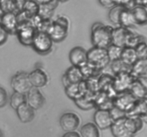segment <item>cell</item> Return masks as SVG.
<instances>
[{"label": "cell", "mask_w": 147, "mask_h": 137, "mask_svg": "<svg viewBox=\"0 0 147 137\" xmlns=\"http://www.w3.org/2000/svg\"><path fill=\"white\" fill-rule=\"evenodd\" d=\"M113 27L101 22H95L91 27L92 44L94 47L107 48L111 44V33Z\"/></svg>", "instance_id": "6da1fadb"}, {"label": "cell", "mask_w": 147, "mask_h": 137, "mask_svg": "<svg viewBox=\"0 0 147 137\" xmlns=\"http://www.w3.org/2000/svg\"><path fill=\"white\" fill-rule=\"evenodd\" d=\"M69 20L64 16H57L52 21L46 33L50 36L53 43H60L65 40L68 34Z\"/></svg>", "instance_id": "7a4b0ae2"}, {"label": "cell", "mask_w": 147, "mask_h": 137, "mask_svg": "<svg viewBox=\"0 0 147 137\" xmlns=\"http://www.w3.org/2000/svg\"><path fill=\"white\" fill-rule=\"evenodd\" d=\"M88 63L103 70L111 63L106 48L94 47L87 51Z\"/></svg>", "instance_id": "3957f363"}, {"label": "cell", "mask_w": 147, "mask_h": 137, "mask_svg": "<svg viewBox=\"0 0 147 137\" xmlns=\"http://www.w3.org/2000/svg\"><path fill=\"white\" fill-rule=\"evenodd\" d=\"M53 42L45 32L37 31L33 38L31 47L40 55H47L51 52Z\"/></svg>", "instance_id": "277c9868"}, {"label": "cell", "mask_w": 147, "mask_h": 137, "mask_svg": "<svg viewBox=\"0 0 147 137\" xmlns=\"http://www.w3.org/2000/svg\"><path fill=\"white\" fill-rule=\"evenodd\" d=\"M37 30L30 21L19 23L17 25L16 35L19 42L24 46H31L33 38L37 32Z\"/></svg>", "instance_id": "5b68a950"}, {"label": "cell", "mask_w": 147, "mask_h": 137, "mask_svg": "<svg viewBox=\"0 0 147 137\" xmlns=\"http://www.w3.org/2000/svg\"><path fill=\"white\" fill-rule=\"evenodd\" d=\"M11 88L14 92L26 94L32 86L28 78V73L24 71H19L12 76L10 81Z\"/></svg>", "instance_id": "8992f818"}, {"label": "cell", "mask_w": 147, "mask_h": 137, "mask_svg": "<svg viewBox=\"0 0 147 137\" xmlns=\"http://www.w3.org/2000/svg\"><path fill=\"white\" fill-rule=\"evenodd\" d=\"M136 78L131 74L130 72L120 73L113 76L112 88L116 94L127 91L129 90L131 83Z\"/></svg>", "instance_id": "52a82bcc"}, {"label": "cell", "mask_w": 147, "mask_h": 137, "mask_svg": "<svg viewBox=\"0 0 147 137\" xmlns=\"http://www.w3.org/2000/svg\"><path fill=\"white\" fill-rule=\"evenodd\" d=\"M138 99L134 97L129 91L122 92L116 93L113 99V106H116L118 109H121L125 113L129 112L134 106L135 103Z\"/></svg>", "instance_id": "ba28073f"}, {"label": "cell", "mask_w": 147, "mask_h": 137, "mask_svg": "<svg viewBox=\"0 0 147 137\" xmlns=\"http://www.w3.org/2000/svg\"><path fill=\"white\" fill-rule=\"evenodd\" d=\"M80 118L73 112L64 113L60 118V125L66 132L76 131L80 125Z\"/></svg>", "instance_id": "9c48e42d"}, {"label": "cell", "mask_w": 147, "mask_h": 137, "mask_svg": "<svg viewBox=\"0 0 147 137\" xmlns=\"http://www.w3.org/2000/svg\"><path fill=\"white\" fill-rule=\"evenodd\" d=\"M45 102V99L39 88L32 87L26 93V103L34 111L42 107Z\"/></svg>", "instance_id": "30bf717a"}, {"label": "cell", "mask_w": 147, "mask_h": 137, "mask_svg": "<svg viewBox=\"0 0 147 137\" xmlns=\"http://www.w3.org/2000/svg\"><path fill=\"white\" fill-rule=\"evenodd\" d=\"M93 121L96 126L101 130L110 128L113 122L109 111L103 109H97L96 111L93 115Z\"/></svg>", "instance_id": "8fae6325"}, {"label": "cell", "mask_w": 147, "mask_h": 137, "mask_svg": "<svg viewBox=\"0 0 147 137\" xmlns=\"http://www.w3.org/2000/svg\"><path fill=\"white\" fill-rule=\"evenodd\" d=\"M65 91L66 96L73 101L86 95L87 93V87L85 79L79 83H70L65 87Z\"/></svg>", "instance_id": "7c38bea8"}, {"label": "cell", "mask_w": 147, "mask_h": 137, "mask_svg": "<svg viewBox=\"0 0 147 137\" xmlns=\"http://www.w3.org/2000/svg\"><path fill=\"white\" fill-rule=\"evenodd\" d=\"M0 24L9 34H15L18 25L16 12L3 13L0 18Z\"/></svg>", "instance_id": "4fadbf2b"}, {"label": "cell", "mask_w": 147, "mask_h": 137, "mask_svg": "<svg viewBox=\"0 0 147 137\" xmlns=\"http://www.w3.org/2000/svg\"><path fill=\"white\" fill-rule=\"evenodd\" d=\"M69 60L72 65L80 67L88 62L87 50L80 46L73 47L69 53Z\"/></svg>", "instance_id": "5bb4252c"}, {"label": "cell", "mask_w": 147, "mask_h": 137, "mask_svg": "<svg viewBox=\"0 0 147 137\" xmlns=\"http://www.w3.org/2000/svg\"><path fill=\"white\" fill-rule=\"evenodd\" d=\"M28 78L32 86L37 88H40L47 84L48 77L44 70L37 68L28 73Z\"/></svg>", "instance_id": "9a60e30c"}, {"label": "cell", "mask_w": 147, "mask_h": 137, "mask_svg": "<svg viewBox=\"0 0 147 137\" xmlns=\"http://www.w3.org/2000/svg\"><path fill=\"white\" fill-rule=\"evenodd\" d=\"M113 97L108 94L106 92L100 90L98 92L93 98L96 109L107 111L113 107Z\"/></svg>", "instance_id": "2e32d148"}, {"label": "cell", "mask_w": 147, "mask_h": 137, "mask_svg": "<svg viewBox=\"0 0 147 137\" xmlns=\"http://www.w3.org/2000/svg\"><path fill=\"white\" fill-rule=\"evenodd\" d=\"M124 117L114 121L111 126L110 129L111 133L114 137H134V135L132 134L126 127L124 122Z\"/></svg>", "instance_id": "e0dca14e"}, {"label": "cell", "mask_w": 147, "mask_h": 137, "mask_svg": "<svg viewBox=\"0 0 147 137\" xmlns=\"http://www.w3.org/2000/svg\"><path fill=\"white\" fill-rule=\"evenodd\" d=\"M129 32V29L121 26L113 28L111 33V44L121 47H124L126 37Z\"/></svg>", "instance_id": "ac0fdd59"}, {"label": "cell", "mask_w": 147, "mask_h": 137, "mask_svg": "<svg viewBox=\"0 0 147 137\" xmlns=\"http://www.w3.org/2000/svg\"><path fill=\"white\" fill-rule=\"evenodd\" d=\"M15 111L19 119L22 123H29L34 119V110L32 109L26 102L17 107Z\"/></svg>", "instance_id": "d6986e66"}, {"label": "cell", "mask_w": 147, "mask_h": 137, "mask_svg": "<svg viewBox=\"0 0 147 137\" xmlns=\"http://www.w3.org/2000/svg\"><path fill=\"white\" fill-rule=\"evenodd\" d=\"M131 94L136 99H144L147 98V86L136 78L134 80L129 87V90Z\"/></svg>", "instance_id": "ffe728a7"}, {"label": "cell", "mask_w": 147, "mask_h": 137, "mask_svg": "<svg viewBox=\"0 0 147 137\" xmlns=\"http://www.w3.org/2000/svg\"><path fill=\"white\" fill-rule=\"evenodd\" d=\"M147 100L144 99H139L136 101L134 106L132 109L127 112L126 114V116H140L143 118L144 121L146 122V106Z\"/></svg>", "instance_id": "44dd1931"}, {"label": "cell", "mask_w": 147, "mask_h": 137, "mask_svg": "<svg viewBox=\"0 0 147 137\" xmlns=\"http://www.w3.org/2000/svg\"><path fill=\"white\" fill-rule=\"evenodd\" d=\"M119 25L127 29L134 27L137 25L131 10L125 8L122 10L119 16Z\"/></svg>", "instance_id": "7402d4cb"}, {"label": "cell", "mask_w": 147, "mask_h": 137, "mask_svg": "<svg viewBox=\"0 0 147 137\" xmlns=\"http://www.w3.org/2000/svg\"><path fill=\"white\" fill-rule=\"evenodd\" d=\"M130 73L135 78L147 76V58L138 59L131 67Z\"/></svg>", "instance_id": "603a6c76"}, {"label": "cell", "mask_w": 147, "mask_h": 137, "mask_svg": "<svg viewBox=\"0 0 147 137\" xmlns=\"http://www.w3.org/2000/svg\"><path fill=\"white\" fill-rule=\"evenodd\" d=\"M63 76L67 79L69 84H70V83H77L84 80V78H83V74H82L80 68L78 66H70L68 69H67V70L63 74Z\"/></svg>", "instance_id": "cb8c5ba5"}, {"label": "cell", "mask_w": 147, "mask_h": 137, "mask_svg": "<svg viewBox=\"0 0 147 137\" xmlns=\"http://www.w3.org/2000/svg\"><path fill=\"white\" fill-rule=\"evenodd\" d=\"M58 3L59 1L57 0H54L48 4L39 5V11L37 14L45 20H51L54 10L57 7Z\"/></svg>", "instance_id": "d4e9b609"}, {"label": "cell", "mask_w": 147, "mask_h": 137, "mask_svg": "<svg viewBox=\"0 0 147 137\" xmlns=\"http://www.w3.org/2000/svg\"><path fill=\"white\" fill-rule=\"evenodd\" d=\"M93 96H90L89 95L86 94L78 99L74 100L75 104L78 106L80 109L83 111H88L91 110L93 109H96V105H95L94 99Z\"/></svg>", "instance_id": "484cf974"}, {"label": "cell", "mask_w": 147, "mask_h": 137, "mask_svg": "<svg viewBox=\"0 0 147 137\" xmlns=\"http://www.w3.org/2000/svg\"><path fill=\"white\" fill-rule=\"evenodd\" d=\"M137 25H144L147 22L146 7L143 5H136L131 10Z\"/></svg>", "instance_id": "4316f807"}, {"label": "cell", "mask_w": 147, "mask_h": 137, "mask_svg": "<svg viewBox=\"0 0 147 137\" xmlns=\"http://www.w3.org/2000/svg\"><path fill=\"white\" fill-rule=\"evenodd\" d=\"M120 60L125 64L131 66L138 60L135 49L130 47H123Z\"/></svg>", "instance_id": "83f0119b"}, {"label": "cell", "mask_w": 147, "mask_h": 137, "mask_svg": "<svg viewBox=\"0 0 147 137\" xmlns=\"http://www.w3.org/2000/svg\"><path fill=\"white\" fill-rule=\"evenodd\" d=\"M79 67L80 68L84 79L93 77H98L102 73V70L97 68L94 65L88 63V62Z\"/></svg>", "instance_id": "f1b7e54d"}, {"label": "cell", "mask_w": 147, "mask_h": 137, "mask_svg": "<svg viewBox=\"0 0 147 137\" xmlns=\"http://www.w3.org/2000/svg\"><path fill=\"white\" fill-rule=\"evenodd\" d=\"M80 133L81 137H100L99 129L93 123H87L83 125Z\"/></svg>", "instance_id": "f546056e"}, {"label": "cell", "mask_w": 147, "mask_h": 137, "mask_svg": "<svg viewBox=\"0 0 147 137\" xmlns=\"http://www.w3.org/2000/svg\"><path fill=\"white\" fill-rule=\"evenodd\" d=\"M143 42H146V38L143 35L134 33L130 30L126 37L125 47H130L134 48L136 46Z\"/></svg>", "instance_id": "4dcf8cb0"}, {"label": "cell", "mask_w": 147, "mask_h": 137, "mask_svg": "<svg viewBox=\"0 0 147 137\" xmlns=\"http://www.w3.org/2000/svg\"><path fill=\"white\" fill-rule=\"evenodd\" d=\"M22 11L28 16L30 19L37 14L39 11V4L34 0H27L23 7Z\"/></svg>", "instance_id": "1f68e13d"}, {"label": "cell", "mask_w": 147, "mask_h": 137, "mask_svg": "<svg viewBox=\"0 0 147 137\" xmlns=\"http://www.w3.org/2000/svg\"><path fill=\"white\" fill-rule=\"evenodd\" d=\"M131 66L125 64L120 59L112 61L111 65V68L113 76L120 73H123V72H131Z\"/></svg>", "instance_id": "d6a6232c"}, {"label": "cell", "mask_w": 147, "mask_h": 137, "mask_svg": "<svg viewBox=\"0 0 147 137\" xmlns=\"http://www.w3.org/2000/svg\"><path fill=\"white\" fill-rule=\"evenodd\" d=\"M25 102L26 94H22V93H17V92H14L9 99L10 106L14 110H16L17 107H19L20 105L25 103Z\"/></svg>", "instance_id": "836d02e7"}, {"label": "cell", "mask_w": 147, "mask_h": 137, "mask_svg": "<svg viewBox=\"0 0 147 137\" xmlns=\"http://www.w3.org/2000/svg\"><path fill=\"white\" fill-rule=\"evenodd\" d=\"M107 50L108 56L110 60V62L115 61V60H119L121 58V55L122 50L123 47H119L115 45L111 44L109 47L106 48Z\"/></svg>", "instance_id": "e575fe53"}, {"label": "cell", "mask_w": 147, "mask_h": 137, "mask_svg": "<svg viewBox=\"0 0 147 137\" xmlns=\"http://www.w3.org/2000/svg\"><path fill=\"white\" fill-rule=\"evenodd\" d=\"M123 9H124L123 7L117 5H114L113 7H111V9L109 13V19L111 22L114 24H119V16Z\"/></svg>", "instance_id": "d590c367"}, {"label": "cell", "mask_w": 147, "mask_h": 137, "mask_svg": "<svg viewBox=\"0 0 147 137\" xmlns=\"http://www.w3.org/2000/svg\"><path fill=\"white\" fill-rule=\"evenodd\" d=\"M0 9L3 13L17 12L12 0H0Z\"/></svg>", "instance_id": "8d00e7d4"}, {"label": "cell", "mask_w": 147, "mask_h": 137, "mask_svg": "<svg viewBox=\"0 0 147 137\" xmlns=\"http://www.w3.org/2000/svg\"><path fill=\"white\" fill-rule=\"evenodd\" d=\"M113 5L121 6L127 9L131 10L134 7L137 5L136 0H111Z\"/></svg>", "instance_id": "74e56055"}, {"label": "cell", "mask_w": 147, "mask_h": 137, "mask_svg": "<svg viewBox=\"0 0 147 137\" xmlns=\"http://www.w3.org/2000/svg\"><path fill=\"white\" fill-rule=\"evenodd\" d=\"M138 59H146L147 58V46L146 42L141 43L137 46L134 47Z\"/></svg>", "instance_id": "f35d334b"}, {"label": "cell", "mask_w": 147, "mask_h": 137, "mask_svg": "<svg viewBox=\"0 0 147 137\" xmlns=\"http://www.w3.org/2000/svg\"><path fill=\"white\" fill-rule=\"evenodd\" d=\"M109 112H110L111 116L113 121L126 116V113L124 111H123L122 110H121V109H118L116 106H113V108H111L109 110Z\"/></svg>", "instance_id": "ab89813d"}, {"label": "cell", "mask_w": 147, "mask_h": 137, "mask_svg": "<svg viewBox=\"0 0 147 137\" xmlns=\"http://www.w3.org/2000/svg\"><path fill=\"white\" fill-rule=\"evenodd\" d=\"M8 101V96L5 89L0 86V109L4 107Z\"/></svg>", "instance_id": "60d3db41"}, {"label": "cell", "mask_w": 147, "mask_h": 137, "mask_svg": "<svg viewBox=\"0 0 147 137\" xmlns=\"http://www.w3.org/2000/svg\"><path fill=\"white\" fill-rule=\"evenodd\" d=\"M9 34L6 32V30L3 28L2 26L0 24V46L6 43L8 38Z\"/></svg>", "instance_id": "b9f144b4"}, {"label": "cell", "mask_w": 147, "mask_h": 137, "mask_svg": "<svg viewBox=\"0 0 147 137\" xmlns=\"http://www.w3.org/2000/svg\"><path fill=\"white\" fill-rule=\"evenodd\" d=\"M13 4H14V7H15L16 11H20L22 10L23 7H24V4L27 1V0H12Z\"/></svg>", "instance_id": "7bdbcfd3"}, {"label": "cell", "mask_w": 147, "mask_h": 137, "mask_svg": "<svg viewBox=\"0 0 147 137\" xmlns=\"http://www.w3.org/2000/svg\"><path fill=\"white\" fill-rule=\"evenodd\" d=\"M98 1L100 5L104 7H107V8H111L114 6L111 0H98Z\"/></svg>", "instance_id": "ee69618b"}, {"label": "cell", "mask_w": 147, "mask_h": 137, "mask_svg": "<svg viewBox=\"0 0 147 137\" xmlns=\"http://www.w3.org/2000/svg\"><path fill=\"white\" fill-rule=\"evenodd\" d=\"M63 137H81L80 135L79 134L78 132H76V131H73V132H66Z\"/></svg>", "instance_id": "f6af8a7d"}, {"label": "cell", "mask_w": 147, "mask_h": 137, "mask_svg": "<svg viewBox=\"0 0 147 137\" xmlns=\"http://www.w3.org/2000/svg\"><path fill=\"white\" fill-rule=\"evenodd\" d=\"M39 5H41V4H48V3L51 2V1H54V0H34Z\"/></svg>", "instance_id": "bcb514c9"}, {"label": "cell", "mask_w": 147, "mask_h": 137, "mask_svg": "<svg viewBox=\"0 0 147 137\" xmlns=\"http://www.w3.org/2000/svg\"><path fill=\"white\" fill-rule=\"evenodd\" d=\"M59 2H66V1H69V0H57Z\"/></svg>", "instance_id": "7dc6e473"}, {"label": "cell", "mask_w": 147, "mask_h": 137, "mask_svg": "<svg viewBox=\"0 0 147 137\" xmlns=\"http://www.w3.org/2000/svg\"><path fill=\"white\" fill-rule=\"evenodd\" d=\"M0 137H4V135H3V132H1V129H0Z\"/></svg>", "instance_id": "c3c4849f"}, {"label": "cell", "mask_w": 147, "mask_h": 137, "mask_svg": "<svg viewBox=\"0 0 147 137\" xmlns=\"http://www.w3.org/2000/svg\"><path fill=\"white\" fill-rule=\"evenodd\" d=\"M2 14H3L2 11H1V10L0 9V18H1V15H2Z\"/></svg>", "instance_id": "681fc988"}]
</instances>
